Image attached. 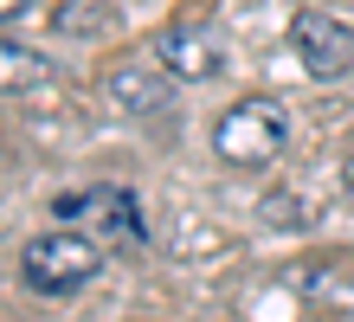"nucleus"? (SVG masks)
<instances>
[{
    "instance_id": "f257e3e1",
    "label": "nucleus",
    "mask_w": 354,
    "mask_h": 322,
    "mask_svg": "<svg viewBox=\"0 0 354 322\" xmlns=\"http://www.w3.org/2000/svg\"><path fill=\"white\" fill-rule=\"evenodd\" d=\"M290 142V116L277 97H245L213 123V155L225 168H270Z\"/></svg>"
},
{
    "instance_id": "f03ea898",
    "label": "nucleus",
    "mask_w": 354,
    "mask_h": 322,
    "mask_svg": "<svg viewBox=\"0 0 354 322\" xmlns=\"http://www.w3.org/2000/svg\"><path fill=\"white\" fill-rule=\"evenodd\" d=\"M97 271H103V251L84 232H46L19 251V277L39 296H77L84 284H97Z\"/></svg>"
},
{
    "instance_id": "7ed1b4c3",
    "label": "nucleus",
    "mask_w": 354,
    "mask_h": 322,
    "mask_svg": "<svg viewBox=\"0 0 354 322\" xmlns=\"http://www.w3.org/2000/svg\"><path fill=\"white\" fill-rule=\"evenodd\" d=\"M290 52H297V64L309 78H348L354 71V26H342L335 13H316L303 7L297 19H290Z\"/></svg>"
},
{
    "instance_id": "20e7f679",
    "label": "nucleus",
    "mask_w": 354,
    "mask_h": 322,
    "mask_svg": "<svg viewBox=\"0 0 354 322\" xmlns=\"http://www.w3.org/2000/svg\"><path fill=\"white\" fill-rule=\"evenodd\" d=\"M174 71L161 58H116L103 71V97L116 103L122 116H168L174 110Z\"/></svg>"
},
{
    "instance_id": "39448f33",
    "label": "nucleus",
    "mask_w": 354,
    "mask_h": 322,
    "mask_svg": "<svg viewBox=\"0 0 354 322\" xmlns=\"http://www.w3.org/2000/svg\"><path fill=\"white\" fill-rule=\"evenodd\" d=\"M58 220H97L103 232H122V239H142L149 232V220H142V200L129 187H84V193H58Z\"/></svg>"
},
{
    "instance_id": "423d86ee",
    "label": "nucleus",
    "mask_w": 354,
    "mask_h": 322,
    "mask_svg": "<svg viewBox=\"0 0 354 322\" xmlns=\"http://www.w3.org/2000/svg\"><path fill=\"white\" fill-rule=\"evenodd\" d=\"M155 58L168 64L174 78H187V84H206V78L225 64L219 39H213V33H200V26H168V33H161V46H155Z\"/></svg>"
},
{
    "instance_id": "0eeeda50",
    "label": "nucleus",
    "mask_w": 354,
    "mask_h": 322,
    "mask_svg": "<svg viewBox=\"0 0 354 322\" xmlns=\"http://www.w3.org/2000/svg\"><path fill=\"white\" fill-rule=\"evenodd\" d=\"M52 78V64L39 58L32 46H19V39H0V97H26L39 84Z\"/></svg>"
},
{
    "instance_id": "6e6552de",
    "label": "nucleus",
    "mask_w": 354,
    "mask_h": 322,
    "mask_svg": "<svg viewBox=\"0 0 354 322\" xmlns=\"http://www.w3.org/2000/svg\"><path fill=\"white\" fill-rule=\"evenodd\" d=\"M110 26H116L110 0H58L52 7V33H65V39H103Z\"/></svg>"
},
{
    "instance_id": "1a4fd4ad",
    "label": "nucleus",
    "mask_w": 354,
    "mask_h": 322,
    "mask_svg": "<svg viewBox=\"0 0 354 322\" xmlns=\"http://www.w3.org/2000/svg\"><path fill=\"white\" fill-rule=\"evenodd\" d=\"M264 220L277 226V232H297V226H309V200H297V193H270Z\"/></svg>"
},
{
    "instance_id": "9d476101",
    "label": "nucleus",
    "mask_w": 354,
    "mask_h": 322,
    "mask_svg": "<svg viewBox=\"0 0 354 322\" xmlns=\"http://www.w3.org/2000/svg\"><path fill=\"white\" fill-rule=\"evenodd\" d=\"M26 7H32V0H0V19H19Z\"/></svg>"
},
{
    "instance_id": "9b49d317",
    "label": "nucleus",
    "mask_w": 354,
    "mask_h": 322,
    "mask_svg": "<svg viewBox=\"0 0 354 322\" xmlns=\"http://www.w3.org/2000/svg\"><path fill=\"white\" fill-rule=\"evenodd\" d=\"M342 193H348V200H354V155L342 161Z\"/></svg>"
}]
</instances>
